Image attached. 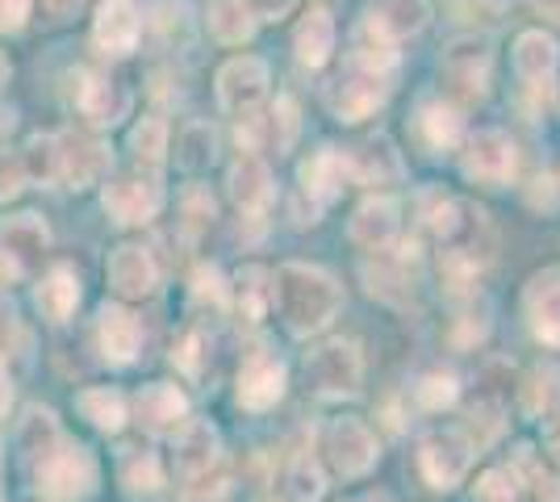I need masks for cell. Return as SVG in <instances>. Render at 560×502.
<instances>
[{"mask_svg": "<svg viewBox=\"0 0 560 502\" xmlns=\"http://www.w3.org/2000/svg\"><path fill=\"white\" fill-rule=\"evenodd\" d=\"M327 453L339 478H364L376 465V435L360 419H335L327 431Z\"/></svg>", "mask_w": 560, "mask_h": 502, "instance_id": "cell-7", "label": "cell"}, {"mask_svg": "<svg viewBox=\"0 0 560 502\" xmlns=\"http://www.w3.org/2000/svg\"><path fill=\"white\" fill-rule=\"evenodd\" d=\"M268 281V272L264 268H247L243 277H238V311L247 323H259L264 318V302L272 297V285H264Z\"/></svg>", "mask_w": 560, "mask_h": 502, "instance_id": "cell-40", "label": "cell"}, {"mask_svg": "<svg viewBox=\"0 0 560 502\" xmlns=\"http://www.w3.org/2000/svg\"><path fill=\"white\" fill-rule=\"evenodd\" d=\"M415 256L406 252H376V264H364V281H369V293L373 297H385V302H406L410 297V285H415Z\"/></svg>", "mask_w": 560, "mask_h": 502, "instance_id": "cell-24", "label": "cell"}, {"mask_svg": "<svg viewBox=\"0 0 560 502\" xmlns=\"http://www.w3.org/2000/svg\"><path fill=\"white\" fill-rule=\"evenodd\" d=\"M50 247V231L38 214H13L0 222V260L18 272H34Z\"/></svg>", "mask_w": 560, "mask_h": 502, "instance_id": "cell-8", "label": "cell"}, {"mask_svg": "<svg viewBox=\"0 0 560 502\" xmlns=\"http://www.w3.org/2000/svg\"><path fill=\"white\" fill-rule=\"evenodd\" d=\"M268 89V63L256 59V55H243V59H231L222 72H218V105L226 114H247L256 109V101Z\"/></svg>", "mask_w": 560, "mask_h": 502, "instance_id": "cell-11", "label": "cell"}, {"mask_svg": "<svg viewBox=\"0 0 560 502\" xmlns=\"http://www.w3.org/2000/svg\"><path fill=\"white\" fill-rule=\"evenodd\" d=\"M351 243L355 247H364V252H385L389 243L397 240V206L389 197H373V201H364L355 218H351Z\"/></svg>", "mask_w": 560, "mask_h": 502, "instance_id": "cell-23", "label": "cell"}, {"mask_svg": "<svg viewBox=\"0 0 560 502\" xmlns=\"http://www.w3.org/2000/svg\"><path fill=\"white\" fill-rule=\"evenodd\" d=\"M385 96H389L385 72H376V68L351 59V55H348V68L327 84V105L339 121H364L373 109L385 105Z\"/></svg>", "mask_w": 560, "mask_h": 502, "instance_id": "cell-2", "label": "cell"}, {"mask_svg": "<svg viewBox=\"0 0 560 502\" xmlns=\"http://www.w3.org/2000/svg\"><path fill=\"white\" fill-rule=\"evenodd\" d=\"M75 407L101 431H121V423H126V402H121L117 389H84L75 398Z\"/></svg>", "mask_w": 560, "mask_h": 502, "instance_id": "cell-34", "label": "cell"}, {"mask_svg": "<svg viewBox=\"0 0 560 502\" xmlns=\"http://www.w3.org/2000/svg\"><path fill=\"white\" fill-rule=\"evenodd\" d=\"M557 59H560L557 43H552L548 34H539V30H527V34L514 43V72H518L523 89L532 96H544V101H548L552 75H557Z\"/></svg>", "mask_w": 560, "mask_h": 502, "instance_id": "cell-13", "label": "cell"}, {"mask_svg": "<svg viewBox=\"0 0 560 502\" xmlns=\"http://www.w3.org/2000/svg\"><path fill=\"white\" fill-rule=\"evenodd\" d=\"M18 444H22V453L25 460L38 469L43 460H47L59 444H63V431H59V419L50 415L47 407H34L30 415H25V423H22V435H18Z\"/></svg>", "mask_w": 560, "mask_h": 502, "instance_id": "cell-29", "label": "cell"}, {"mask_svg": "<svg viewBox=\"0 0 560 502\" xmlns=\"http://www.w3.org/2000/svg\"><path fill=\"white\" fill-rule=\"evenodd\" d=\"M80 114L89 118V126L105 130V126H117V121L130 114V93L114 84L109 75H80Z\"/></svg>", "mask_w": 560, "mask_h": 502, "instance_id": "cell-17", "label": "cell"}, {"mask_svg": "<svg viewBox=\"0 0 560 502\" xmlns=\"http://www.w3.org/2000/svg\"><path fill=\"white\" fill-rule=\"evenodd\" d=\"M226 185H231L234 206H238V210H247V214L264 210V201L272 197V176H268V164L256 160V155H238Z\"/></svg>", "mask_w": 560, "mask_h": 502, "instance_id": "cell-27", "label": "cell"}, {"mask_svg": "<svg viewBox=\"0 0 560 502\" xmlns=\"http://www.w3.org/2000/svg\"><path fill=\"white\" fill-rule=\"evenodd\" d=\"M536 9L544 13V17H552V22L560 25V0H536Z\"/></svg>", "mask_w": 560, "mask_h": 502, "instance_id": "cell-52", "label": "cell"}, {"mask_svg": "<svg viewBox=\"0 0 560 502\" xmlns=\"http://www.w3.org/2000/svg\"><path fill=\"white\" fill-rule=\"evenodd\" d=\"M323 490H327L323 469H318L310 456H298V460L284 469V478H280V499L284 502H318Z\"/></svg>", "mask_w": 560, "mask_h": 502, "instance_id": "cell-33", "label": "cell"}, {"mask_svg": "<svg viewBox=\"0 0 560 502\" xmlns=\"http://www.w3.org/2000/svg\"><path fill=\"white\" fill-rule=\"evenodd\" d=\"M514 172V147L502 130H477L465 151V176L477 185H506Z\"/></svg>", "mask_w": 560, "mask_h": 502, "instance_id": "cell-10", "label": "cell"}, {"mask_svg": "<svg viewBox=\"0 0 560 502\" xmlns=\"http://www.w3.org/2000/svg\"><path fill=\"white\" fill-rule=\"evenodd\" d=\"M93 43L101 55H130L139 43V13L130 0H105L93 25Z\"/></svg>", "mask_w": 560, "mask_h": 502, "instance_id": "cell-21", "label": "cell"}, {"mask_svg": "<svg viewBox=\"0 0 560 502\" xmlns=\"http://www.w3.org/2000/svg\"><path fill=\"white\" fill-rule=\"evenodd\" d=\"M210 34L226 47H238L256 34V17L243 0H213L210 4Z\"/></svg>", "mask_w": 560, "mask_h": 502, "instance_id": "cell-31", "label": "cell"}, {"mask_svg": "<svg viewBox=\"0 0 560 502\" xmlns=\"http://www.w3.org/2000/svg\"><path fill=\"white\" fill-rule=\"evenodd\" d=\"M109 285H114L121 297H147V293H155L160 268L151 260V252H147V247H135V243L117 247L114 256H109Z\"/></svg>", "mask_w": 560, "mask_h": 502, "instance_id": "cell-20", "label": "cell"}, {"mask_svg": "<svg viewBox=\"0 0 560 502\" xmlns=\"http://www.w3.org/2000/svg\"><path fill=\"white\" fill-rule=\"evenodd\" d=\"M351 176V155L335 151V147H323L318 155H310L302 164V189L318 201H330L343 192V180Z\"/></svg>", "mask_w": 560, "mask_h": 502, "instance_id": "cell-25", "label": "cell"}, {"mask_svg": "<svg viewBox=\"0 0 560 502\" xmlns=\"http://www.w3.org/2000/svg\"><path fill=\"white\" fill-rule=\"evenodd\" d=\"M96 335H101V352L109 364H130L142 348V323L121 306H105L96 318Z\"/></svg>", "mask_w": 560, "mask_h": 502, "instance_id": "cell-22", "label": "cell"}, {"mask_svg": "<svg viewBox=\"0 0 560 502\" xmlns=\"http://www.w3.org/2000/svg\"><path fill=\"white\" fill-rule=\"evenodd\" d=\"M523 494V478L514 469H490L477 481V502H518Z\"/></svg>", "mask_w": 560, "mask_h": 502, "instance_id": "cell-41", "label": "cell"}, {"mask_svg": "<svg viewBox=\"0 0 560 502\" xmlns=\"http://www.w3.org/2000/svg\"><path fill=\"white\" fill-rule=\"evenodd\" d=\"M272 302L280 306V318L293 335L323 331L343 306V293L323 268L314 264H284L272 277Z\"/></svg>", "mask_w": 560, "mask_h": 502, "instance_id": "cell-1", "label": "cell"}, {"mask_svg": "<svg viewBox=\"0 0 560 502\" xmlns=\"http://www.w3.org/2000/svg\"><path fill=\"white\" fill-rule=\"evenodd\" d=\"M427 22H431L427 0H373L369 17H364V30L376 34V38H385V43H397V38L419 34Z\"/></svg>", "mask_w": 560, "mask_h": 502, "instance_id": "cell-15", "label": "cell"}, {"mask_svg": "<svg viewBox=\"0 0 560 502\" xmlns=\"http://www.w3.org/2000/svg\"><path fill=\"white\" fill-rule=\"evenodd\" d=\"M135 410H139V423L151 431V435H172V431H180L188 423L185 394H180L176 385H164V382L142 385Z\"/></svg>", "mask_w": 560, "mask_h": 502, "instance_id": "cell-18", "label": "cell"}, {"mask_svg": "<svg viewBox=\"0 0 560 502\" xmlns=\"http://www.w3.org/2000/svg\"><path fill=\"white\" fill-rule=\"evenodd\" d=\"M523 311L532 323V335L548 348H560V268H544L527 281Z\"/></svg>", "mask_w": 560, "mask_h": 502, "instance_id": "cell-12", "label": "cell"}, {"mask_svg": "<svg viewBox=\"0 0 560 502\" xmlns=\"http://www.w3.org/2000/svg\"><path fill=\"white\" fill-rule=\"evenodd\" d=\"M213 465H222V448H218V431L206 419H188L176 431V474L185 481L210 474Z\"/></svg>", "mask_w": 560, "mask_h": 502, "instance_id": "cell-16", "label": "cell"}, {"mask_svg": "<svg viewBox=\"0 0 560 502\" xmlns=\"http://www.w3.org/2000/svg\"><path fill=\"white\" fill-rule=\"evenodd\" d=\"M80 4H84V0H47V13L55 22H71V17L80 13Z\"/></svg>", "mask_w": 560, "mask_h": 502, "instance_id": "cell-49", "label": "cell"}, {"mask_svg": "<svg viewBox=\"0 0 560 502\" xmlns=\"http://www.w3.org/2000/svg\"><path fill=\"white\" fill-rule=\"evenodd\" d=\"M351 176L364 180V185H385V180H397L401 176V160L389 139H373L360 155H351Z\"/></svg>", "mask_w": 560, "mask_h": 502, "instance_id": "cell-32", "label": "cell"}, {"mask_svg": "<svg viewBox=\"0 0 560 502\" xmlns=\"http://www.w3.org/2000/svg\"><path fill=\"white\" fill-rule=\"evenodd\" d=\"M4 80H9V59L0 55V84H4Z\"/></svg>", "mask_w": 560, "mask_h": 502, "instance_id": "cell-53", "label": "cell"}, {"mask_svg": "<svg viewBox=\"0 0 560 502\" xmlns=\"http://www.w3.org/2000/svg\"><path fill=\"white\" fill-rule=\"evenodd\" d=\"M38 311L47 314L50 323H68L75 306H80V277L68 264H55L47 277L38 281V293H34Z\"/></svg>", "mask_w": 560, "mask_h": 502, "instance_id": "cell-26", "label": "cell"}, {"mask_svg": "<svg viewBox=\"0 0 560 502\" xmlns=\"http://www.w3.org/2000/svg\"><path fill=\"white\" fill-rule=\"evenodd\" d=\"M30 4L34 0H0V34H18L30 17Z\"/></svg>", "mask_w": 560, "mask_h": 502, "instance_id": "cell-45", "label": "cell"}, {"mask_svg": "<svg viewBox=\"0 0 560 502\" xmlns=\"http://www.w3.org/2000/svg\"><path fill=\"white\" fill-rule=\"evenodd\" d=\"M532 206H548V210H552V206H557V197H552V180H548V176H544V180H536V189H532Z\"/></svg>", "mask_w": 560, "mask_h": 502, "instance_id": "cell-50", "label": "cell"}, {"mask_svg": "<svg viewBox=\"0 0 560 502\" xmlns=\"http://www.w3.org/2000/svg\"><path fill=\"white\" fill-rule=\"evenodd\" d=\"M213 147H218V135H213L206 121H188L180 130V143H176V164L197 172V167L213 164Z\"/></svg>", "mask_w": 560, "mask_h": 502, "instance_id": "cell-35", "label": "cell"}, {"mask_svg": "<svg viewBox=\"0 0 560 502\" xmlns=\"http://www.w3.org/2000/svg\"><path fill=\"white\" fill-rule=\"evenodd\" d=\"M22 172L30 180H59V139H50V135H38V139H30L22 151Z\"/></svg>", "mask_w": 560, "mask_h": 502, "instance_id": "cell-38", "label": "cell"}, {"mask_svg": "<svg viewBox=\"0 0 560 502\" xmlns=\"http://www.w3.org/2000/svg\"><path fill=\"white\" fill-rule=\"evenodd\" d=\"M293 47H298V59H302L305 68H323L330 59V50H335V22H330V13H310L302 25H298V38H293Z\"/></svg>", "mask_w": 560, "mask_h": 502, "instance_id": "cell-30", "label": "cell"}, {"mask_svg": "<svg viewBox=\"0 0 560 502\" xmlns=\"http://www.w3.org/2000/svg\"><path fill=\"white\" fill-rule=\"evenodd\" d=\"M25 172H22V160H0V201H9V197H18V189H22Z\"/></svg>", "mask_w": 560, "mask_h": 502, "instance_id": "cell-46", "label": "cell"}, {"mask_svg": "<svg viewBox=\"0 0 560 502\" xmlns=\"http://www.w3.org/2000/svg\"><path fill=\"white\" fill-rule=\"evenodd\" d=\"M293 4L298 0H247V9H252L256 22H280L284 13H293Z\"/></svg>", "mask_w": 560, "mask_h": 502, "instance_id": "cell-47", "label": "cell"}, {"mask_svg": "<svg viewBox=\"0 0 560 502\" xmlns=\"http://www.w3.org/2000/svg\"><path fill=\"white\" fill-rule=\"evenodd\" d=\"M9 402H13V385H9V373L0 369V419H4V410H9Z\"/></svg>", "mask_w": 560, "mask_h": 502, "instance_id": "cell-51", "label": "cell"}, {"mask_svg": "<svg viewBox=\"0 0 560 502\" xmlns=\"http://www.w3.org/2000/svg\"><path fill=\"white\" fill-rule=\"evenodd\" d=\"M272 118H277V126H280L277 147H280V151H289V143H293V135H298V105H293L289 96H280L277 109H272Z\"/></svg>", "mask_w": 560, "mask_h": 502, "instance_id": "cell-44", "label": "cell"}, {"mask_svg": "<svg viewBox=\"0 0 560 502\" xmlns=\"http://www.w3.org/2000/svg\"><path fill=\"white\" fill-rule=\"evenodd\" d=\"M280 394H284V364L268 352H252L238 373V407L268 410L280 402Z\"/></svg>", "mask_w": 560, "mask_h": 502, "instance_id": "cell-14", "label": "cell"}, {"mask_svg": "<svg viewBox=\"0 0 560 502\" xmlns=\"http://www.w3.org/2000/svg\"><path fill=\"white\" fill-rule=\"evenodd\" d=\"M310 382L318 394H330V398H343V394H355L360 389V377H364V360H360V348L351 339H330L323 343L314 357H310Z\"/></svg>", "mask_w": 560, "mask_h": 502, "instance_id": "cell-6", "label": "cell"}, {"mask_svg": "<svg viewBox=\"0 0 560 502\" xmlns=\"http://www.w3.org/2000/svg\"><path fill=\"white\" fill-rule=\"evenodd\" d=\"M121 486H126L135 499H142V494H155V490L164 486V478H160V460H155L151 453L130 448V453L121 456Z\"/></svg>", "mask_w": 560, "mask_h": 502, "instance_id": "cell-36", "label": "cell"}, {"mask_svg": "<svg viewBox=\"0 0 560 502\" xmlns=\"http://www.w3.org/2000/svg\"><path fill=\"white\" fill-rule=\"evenodd\" d=\"M472 465V440L460 428H444L422 435L419 444V469L431 481V490H452L460 486Z\"/></svg>", "mask_w": 560, "mask_h": 502, "instance_id": "cell-5", "label": "cell"}, {"mask_svg": "<svg viewBox=\"0 0 560 502\" xmlns=\"http://www.w3.org/2000/svg\"><path fill=\"white\" fill-rule=\"evenodd\" d=\"M130 147H135V155L147 160V164H164L167 121L164 118H142L139 126H135V135H130Z\"/></svg>", "mask_w": 560, "mask_h": 502, "instance_id": "cell-39", "label": "cell"}, {"mask_svg": "<svg viewBox=\"0 0 560 502\" xmlns=\"http://www.w3.org/2000/svg\"><path fill=\"white\" fill-rule=\"evenodd\" d=\"M105 167H109V151L101 143L84 139V135H63L59 139V180L68 189H84V185L101 180Z\"/></svg>", "mask_w": 560, "mask_h": 502, "instance_id": "cell-19", "label": "cell"}, {"mask_svg": "<svg viewBox=\"0 0 560 502\" xmlns=\"http://www.w3.org/2000/svg\"><path fill=\"white\" fill-rule=\"evenodd\" d=\"M164 206V189L151 176H121L114 185H105V214L121 226H139L151 222Z\"/></svg>", "mask_w": 560, "mask_h": 502, "instance_id": "cell-9", "label": "cell"}, {"mask_svg": "<svg viewBox=\"0 0 560 502\" xmlns=\"http://www.w3.org/2000/svg\"><path fill=\"white\" fill-rule=\"evenodd\" d=\"M544 448H548L552 460H560V402L544 415Z\"/></svg>", "mask_w": 560, "mask_h": 502, "instance_id": "cell-48", "label": "cell"}, {"mask_svg": "<svg viewBox=\"0 0 560 502\" xmlns=\"http://www.w3.org/2000/svg\"><path fill=\"white\" fill-rule=\"evenodd\" d=\"M490 68H493L490 38H477V34H465L456 43H447L444 59H440V72H444L447 89L460 96V101H481L486 96Z\"/></svg>", "mask_w": 560, "mask_h": 502, "instance_id": "cell-4", "label": "cell"}, {"mask_svg": "<svg viewBox=\"0 0 560 502\" xmlns=\"http://www.w3.org/2000/svg\"><path fill=\"white\" fill-rule=\"evenodd\" d=\"M34 478H38V490L50 494V499L80 502L96 490V460L89 448H80V444H68V440H63V444L34 469Z\"/></svg>", "mask_w": 560, "mask_h": 502, "instance_id": "cell-3", "label": "cell"}, {"mask_svg": "<svg viewBox=\"0 0 560 502\" xmlns=\"http://www.w3.org/2000/svg\"><path fill=\"white\" fill-rule=\"evenodd\" d=\"M415 398H419L427 410H444L456 402V377H447V373H431V377H422V385L415 389Z\"/></svg>", "mask_w": 560, "mask_h": 502, "instance_id": "cell-42", "label": "cell"}, {"mask_svg": "<svg viewBox=\"0 0 560 502\" xmlns=\"http://www.w3.org/2000/svg\"><path fill=\"white\" fill-rule=\"evenodd\" d=\"M560 402V369L557 364H539L523 385V410L527 415H548Z\"/></svg>", "mask_w": 560, "mask_h": 502, "instance_id": "cell-37", "label": "cell"}, {"mask_svg": "<svg viewBox=\"0 0 560 502\" xmlns=\"http://www.w3.org/2000/svg\"><path fill=\"white\" fill-rule=\"evenodd\" d=\"M192 297L206 306L210 302L213 311H226V285H222V272L218 268H201L197 277H192Z\"/></svg>", "mask_w": 560, "mask_h": 502, "instance_id": "cell-43", "label": "cell"}, {"mask_svg": "<svg viewBox=\"0 0 560 502\" xmlns=\"http://www.w3.org/2000/svg\"><path fill=\"white\" fill-rule=\"evenodd\" d=\"M415 130H419V139L431 151H447V147L460 143V135H465V121L460 114L444 105V101H422L419 105V118H415Z\"/></svg>", "mask_w": 560, "mask_h": 502, "instance_id": "cell-28", "label": "cell"}]
</instances>
